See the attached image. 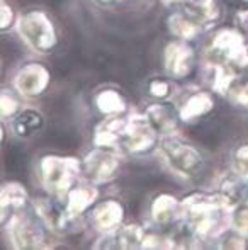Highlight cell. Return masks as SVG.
<instances>
[{
	"label": "cell",
	"mask_w": 248,
	"mask_h": 250,
	"mask_svg": "<svg viewBox=\"0 0 248 250\" xmlns=\"http://www.w3.org/2000/svg\"><path fill=\"white\" fill-rule=\"evenodd\" d=\"M229 208L228 201L219 196L194 194L184 199V221L195 237H216L225 231V214Z\"/></svg>",
	"instance_id": "1"
},
{
	"label": "cell",
	"mask_w": 248,
	"mask_h": 250,
	"mask_svg": "<svg viewBox=\"0 0 248 250\" xmlns=\"http://www.w3.org/2000/svg\"><path fill=\"white\" fill-rule=\"evenodd\" d=\"M160 150L169 167L182 177H194L204 167V158L191 143L175 135H165L160 142Z\"/></svg>",
	"instance_id": "2"
},
{
	"label": "cell",
	"mask_w": 248,
	"mask_h": 250,
	"mask_svg": "<svg viewBox=\"0 0 248 250\" xmlns=\"http://www.w3.org/2000/svg\"><path fill=\"white\" fill-rule=\"evenodd\" d=\"M80 165L75 158L44 157L39 164V175L48 192L55 196H66L76 181Z\"/></svg>",
	"instance_id": "3"
},
{
	"label": "cell",
	"mask_w": 248,
	"mask_h": 250,
	"mask_svg": "<svg viewBox=\"0 0 248 250\" xmlns=\"http://www.w3.org/2000/svg\"><path fill=\"white\" fill-rule=\"evenodd\" d=\"M19 33L22 40L38 53H50L57 46L58 38L51 21L39 10H29L19 19Z\"/></svg>",
	"instance_id": "4"
},
{
	"label": "cell",
	"mask_w": 248,
	"mask_h": 250,
	"mask_svg": "<svg viewBox=\"0 0 248 250\" xmlns=\"http://www.w3.org/2000/svg\"><path fill=\"white\" fill-rule=\"evenodd\" d=\"M82 168L94 184H102L116 177L119 168V157L114 148L97 146L85 157Z\"/></svg>",
	"instance_id": "5"
},
{
	"label": "cell",
	"mask_w": 248,
	"mask_h": 250,
	"mask_svg": "<svg viewBox=\"0 0 248 250\" xmlns=\"http://www.w3.org/2000/svg\"><path fill=\"white\" fill-rule=\"evenodd\" d=\"M9 235L16 249H39L44 242L41 223L31 214H12Z\"/></svg>",
	"instance_id": "6"
},
{
	"label": "cell",
	"mask_w": 248,
	"mask_h": 250,
	"mask_svg": "<svg viewBox=\"0 0 248 250\" xmlns=\"http://www.w3.org/2000/svg\"><path fill=\"white\" fill-rule=\"evenodd\" d=\"M156 135L158 133L155 131L146 116H134L128 119L121 146H124L131 153H146L155 146Z\"/></svg>",
	"instance_id": "7"
},
{
	"label": "cell",
	"mask_w": 248,
	"mask_h": 250,
	"mask_svg": "<svg viewBox=\"0 0 248 250\" xmlns=\"http://www.w3.org/2000/svg\"><path fill=\"white\" fill-rule=\"evenodd\" d=\"M211 53L225 65H245L248 62V50L242 36L235 31H221L216 34L211 44Z\"/></svg>",
	"instance_id": "8"
},
{
	"label": "cell",
	"mask_w": 248,
	"mask_h": 250,
	"mask_svg": "<svg viewBox=\"0 0 248 250\" xmlns=\"http://www.w3.org/2000/svg\"><path fill=\"white\" fill-rule=\"evenodd\" d=\"M194 68V50L186 40L172 41L165 48V70L173 79H184Z\"/></svg>",
	"instance_id": "9"
},
{
	"label": "cell",
	"mask_w": 248,
	"mask_h": 250,
	"mask_svg": "<svg viewBox=\"0 0 248 250\" xmlns=\"http://www.w3.org/2000/svg\"><path fill=\"white\" fill-rule=\"evenodd\" d=\"M50 83V72L39 63H29L17 72L14 79L17 92L27 97H36L46 90Z\"/></svg>",
	"instance_id": "10"
},
{
	"label": "cell",
	"mask_w": 248,
	"mask_h": 250,
	"mask_svg": "<svg viewBox=\"0 0 248 250\" xmlns=\"http://www.w3.org/2000/svg\"><path fill=\"white\" fill-rule=\"evenodd\" d=\"M34 209H36L39 220L53 231H66L70 227V221L73 220L66 206H61L60 203L50 198H39L34 201Z\"/></svg>",
	"instance_id": "11"
},
{
	"label": "cell",
	"mask_w": 248,
	"mask_h": 250,
	"mask_svg": "<svg viewBox=\"0 0 248 250\" xmlns=\"http://www.w3.org/2000/svg\"><path fill=\"white\" fill-rule=\"evenodd\" d=\"M124 216V209L117 201L107 199L97 204L90 213V223L95 230L109 233L121 227V221Z\"/></svg>",
	"instance_id": "12"
},
{
	"label": "cell",
	"mask_w": 248,
	"mask_h": 250,
	"mask_svg": "<svg viewBox=\"0 0 248 250\" xmlns=\"http://www.w3.org/2000/svg\"><path fill=\"white\" fill-rule=\"evenodd\" d=\"M145 231L136 225L119 227L117 230L104 233L97 249H141Z\"/></svg>",
	"instance_id": "13"
},
{
	"label": "cell",
	"mask_w": 248,
	"mask_h": 250,
	"mask_svg": "<svg viewBox=\"0 0 248 250\" xmlns=\"http://www.w3.org/2000/svg\"><path fill=\"white\" fill-rule=\"evenodd\" d=\"M145 116L152 123L155 131L158 135L165 136V135H172V131L177 129L180 112H177L175 107L172 104H169V102H156V104H152L146 109Z\"/></svg>",
	"instance_id": "14"
},
{
	"label": "cell",
	"mask_w": 248,
	"mask_h": 250,
	"mask_svg": "<svg viewBox=\"0 0 248 250\" xmlns=\"http://www.w3.org/2000/svg\"><path fill=\"white\" fill-rule=\"evenodd\" d=\"M128 126V119H121L117 116H109L102 125L97 128L94 143L97 146H107V148H116L117 145H123L124 131Z\"/></svg>",
	"instance_id": "15"
},
{
	"label": "cell",
	"mask_w": 248,
	"mask_h": 250,
	"mask_svg": "<svg viewBox=\"0 0 248 250\" xmlns=\"http://www.w3.org/2000/svg\"><path fill=\"white\" fill-rule=\"evenodd\" d=\"M44 126V118L36 109H22L12 119V131L19 138H31Z\"/></svg>",
	"instance_id": "16"
},
{
	"label": "cell",
	"mask_w": 248,
	"mask_h": 250,
	"mask_svg": "<svg viewBox=\"0 0 248 250\" xmlns=\"http://www.w3.org/2000/svg\"><path fill=\"white\" fill-rule=\"evenodd\" d=\"M219 188H221V196L228 201L229 206L248 201V177L236 174L235 170L223 177Z\"/></svg>",
	"instance_id": "17"
},
{
	"label": "cell",
	"mask_w": 248,
	"mask_h": 250,
	"mask_svg": "<svg viewBox=\"0 0 248 250\" xmlns=\"http://www.w3.org/2000/svg\"><path fill=\"white\" fill-rule=\"evenodd\" d=\"M212 107H214V101L208 92L192 94L180 109V119L187 123L197 121V119L204 118L206 114H209Z\"/></svg>",
	"instance_id": "18"
},
{
	"label": "cell",
	"mask_w": 248,
	"mask_h": 250,
	"mask_svg": "<svg viewBox=\"0 0 248 250\" xmlns=\"http://www.w3.org/2000/svg\"><path fill=\"white\" fill-rule=\"evenodd\" d=\"M180 209H182V206L179 204V201L170 194L156 196L152 203V216L155 223L162 225V227L172 223L177 214L180 213Z\"/></svg>",
	"instance_id": "19"
},
{
	"label": "cell",
	"mask_w": 248,
	"mask_h": 250,
	"mask_svg": "<svg viewBox=\"0 0 248 250\" xmlns=\"http://www.w3.org/2000/svg\"><path fill=\"white\" fill-rule=\"evenodd\" d=\"M169 29L179 40H192L201 31V19L184 12H175L169 17Z\"/></svg>",
	"instance_id": "20"
},
{
	"label": "cell",
	"mask_w": 248,
	"mask_h": 250,
	"mask_svg": "<svg viewBox=\"0 0 248 250\" xmlns=\"http://www.w3.org/2000/svg\"><path fill=\"white\" fill-rule=\"evenodd\" d=\"M66 198V209L72 214L73 218L80 216L82 213H85L92 203L97 198V191L94 188H87V186H82V188H72L68 191Z\"/></svg>",
	"instance_id": "21"
},
{
	"label": "cell",
	"mask_w": 248,
	"mask_h": 250,
	"mask_svg": "<svg viewBox=\"0 0 248 250\" xmlns=\"http://www.w3.org/2000/svg\"><path fill=\"white\" fill-rule=\"evenodd\" d=\"M95 105L102 114L106 116H117L126 109V102L117 90L106 89L100 90L95 97Z\"/></svg>",
	"instance_id": "22"
},
{
	"label": "cell",
	"mask_w": 248,
	"mask_h": 250,
	"mask_svg": "<svg viewBox=\"0 0 248 250\" xmlns=\"http://www.w3.org/2000/svg\"><path fill=\"white\" fill-rule=\"evenodd\" d=\"M27 194L19 184H5L2 188V211L9 208V211H16L26 204Z\"/></svg>",
	"instance_id": "23"
},
{
	"label": "cell",
	"mask_w": 248,
	"mask_h": 250,
	"mask_svg": "<svg viewBox=\"0 0 248 250\" xmlns=\"http://www.w3.org/2000/svg\"><path fill=\"white\" fill-rule=\"evenodd\" d=\"M229 223L235 231H238L243 237H248V201L233 206L231 214H229Z\"/></svg>",
	"instance_id": "24"
},
{
	"label": "cell",
	"mask_w": 248,
	"mask_h": 250,
	"mask_svg": "<svg viewBox=\"0 0 248 250\" xmlns=\"http://www.w3.org/2000/svg\"><path fill=\"white\" fill-rule=\"evenodd\" d=\"M148 92H150V96L158 101L167 99V97L172 94V83L165 79H153L152 82L148 83Z\"/></svg>",
	"instance_id": "25"
},
{
	"label": "cell",
	"mask_w": 248,
	"mask_h": 250,
	"mask_svg": "<svg viewBox=\"0 0 248 250\" xmlns=\"http://www.w3.org/2000/svg\"><path fill=\"white\" fill-rule=\"evenodd\" d=\"M233 170L248 177V145L240 146L233 155Z\"/></svg>",
	"instance_id": "26"
},
{
	"label": "cell",
	"mask_w": 248,
	"mask_h": 250,
	"mask_svg": "<svg viewBox=\"0 0 248 250\" xmlns=\"http://www.w3.org/2000/svg\"><path fill=\"white\" fill-rule=\"evenodd\" d=\"M19 112V101L14 97L10 90L2 92V118H12Z\"/></svg>",
	"instance_id": "27"
},
{
	"label": "cell",
	"mask_w": 248,
	"mask_h": 250,
	"mask_svg": "<svg viewBox=\"0 0 248 250\" xmlns=\"http://www.w3.org/2000/svg\"><path fill=\"white\" fill-rule=\"evenodd\" d=\"M243 235H240L238 231H235V233L228 235V237L223 238V244H219V247L221 249H243L245 247V244H243Z\"/></svg>",
	"instance_id": "28"
},
{
	"label": "cell",
	"mask_w": 248,
	"mask_h": 250,
	"mask_svg": "<svg viewBox=\"0 0 248 250\" xmlns=\"http://www.w3.org/2000/svg\"><path fill=\"white\" fill-rule=\"evenodd\" d=\"M195 10H199L202 17H206L209 12H211V7H212V0H187Z\"/></svg>",
	"instance_id": "29"
},
{
	"label": "cell",
	"mask_w": 248,
	"mask_h": 250,
	"mask_svg": "<svg viewBox=\"0 0 248 250\" xmlns=\"http://www.w3.org/2000/svg\"><path fill=\"white\" fill-rule=\"evenodd\" d=\"M14 21V14H12V9L7 5L5 2H2V31H5L7 27H10Z\"/></svg>",
	"instance_id": "30"
},
{
	"label": "cell",
	"mask_w": 248,
	"mask_h": 250,
	"mask_svg": "<svg viewBox=\"0 0 248 250\" xmlns=\"http://www.w3.org/2000/svg\"><path fill=\"white\" fill-rule=\"evenodd\" d=\"M99 3H104V5H113V3H117L121 0H97Z\"/></svg>",
	"instance_id": "31"
},
{
	"label": "cell",
	"mask_w": 248,
	"mask_h": 250,
	"mask_svg": "<svg viewBox=\"0 0 248 250\" xmlns=\"http://www.w3.org/2000/svg\"><path fill=\"white\" fill-rule=\"evenodd\" d=\"M240 19H242L243 22H245V26L248 27V10H247V12H243V14H240Z\"/></svg>",
	"instance_id": "32"
},
{
	"label": "cell",
	"mask_w": 248,
	"mask_h": 250,
	"mask_svg": "<svg viewBox=\"0 0 248 250\" xmlns=\"http://www.w3.org/2000/svg\"><path fill=\"white\" fill-rule=\"evenodd\" d=\"M247 2H248V0H247Z\"/></svg>",
	"instance_id": "33"
}]
</instances>
